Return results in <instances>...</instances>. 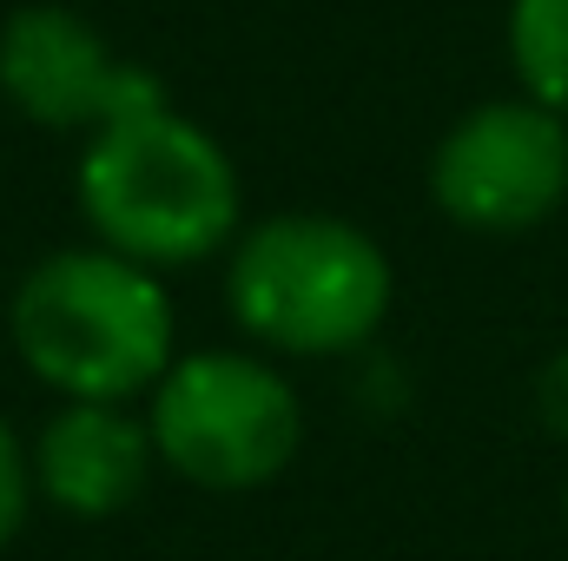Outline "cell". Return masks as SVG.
<instances>
[{
	"label": "cell",
	"instance_id": "cell-1",
	"mask_svg": "<svg viewBox=\"0 0 568 561\" xmlns=\"http://www.w3.org/2000/svg\"><path fill=\"white\" fill-rule=\"evenodd\" d=\"M80 218L93 245L140 258L152 272L225 252L239 225V165L199 120H185L152 73H133L126 100L80 145Z\"/></svg>",
	"mask_w": 568,
	"mask_h": 561
},
{
	"label": "cell",
	"instance_id": "cell-2",
	"mask_svg": "<svg viewBox=\"0 0 568 561\" xmlns=\"http://www.w3.org/2000/svg\"><path fill=\"white\" fill-rule=\"evenodd\" d=\"M7 330L27 377L60 404H140L179 357L159 272L106 245L47 252L13 290Z\"/></svg>",
	"mask_w": 568,
	"mask_h": 561
},
{
	"label": "cell",
	"instance_id": "cell-3",
	"mask_svg": "<svg viewBox=\"0 0 568 561\" xmlns=\"http://www.w3.org/2000/svg\"><path fill=\"white\" fill-rule=\"evenodd\" d=\"M225 297L258 350L344 357L384 330L397 278L364 225L331 212H272L232 238Z\"/></svg>",
	"mask_w": 568,
	"mask_h": 561
},
{
	"label": "cell",
	"instance_id": "cell-4",
	"mask_svg": "<svg viewBox=\"0 0 568 561\" xmlns=\"http://www.w3.org/2000/svg\"><path fill=\"white\" fill-rule=\"evenodd\" d=\"M145 429L179 482L245 496L278 482L304 449V404L258 350H185L152 384Z\"/></svg>",
	"mask_w": 568,
	"mask_h": 561
},
{
	"label": "cell",
	"instance_id": "cell-5",
	"mask_svg": "<svg viewBox=\"0 0 568 561\" xmlns=\"http://www.w3.org/2000/svg\"><path fill=\"white\" fill-rule=\"evenodd\" d=\"M429 198L463 232H529L568 198V126L536 100H489L429 152Z\"/></svg>",
	"mask_w": 568,
	"mask_h": 561
},
{
	"label": "cell",
	"instance_id": "cell-6",
	"mask_svg": "<svg viewBox=\"0 0 568 561\" xmlns=\"http://www.w3.org/2000/svg\"><path fill=\"white\" fill-rule=\"evenodd\" d=\"M133 60L106 47V33L53 0L13 7L0 20V93L20 120L47 133H93L133 86Z\"/></svg>",
	"mask_w": 568,
	"mask_h": 561
},
{
	"label": "cell",
	"instance_id": "cell-7",
	"mask_svg": "<svg viewBox=\"0 0 568 561\" xmlns=\"http://www.w3.org/2000/svg\"><path fill=\"white\" fill-rule=\"evenodd\" d=\"M152 429L133 404H60L33 436V489L67 522L126 516L152 482Z\"/></svg>",
	"mask_w": 568,
	"mask_h": 561
},
{
	"label": "cell",
	"instance_id": "cell-8",
	"mask_svg": "<svg viewBox=\"0 0 568 561\" xmlns=\"http://www.w3.org/2000/svg\"><path fill=\"white\" fill-rule=\"evenodd\" d=\"M509 60L536 106L568 120V0H516L509 7Z\"/></svg>",
	"mask_w": 568,
	"mask_h": 561
},
{
	"label": "cell",
	"instance_id": "cell-9",
	"mask_svg": "<svg viewBox=\"0 0 568 561\" xmlns=\"http://www.w3.org/2000/svg\"><path fill=\"white\" fill-rule=\"evenodd\" d=\"M33 449L13 436V422L0 417V549L27 529V509H33Z\"/></svg>",
	"mask_w": 568,
	"mask_h": 561
},
{
	"label": "cell",
	"instance_id": "cell-10",
	"mask_svg": "<svg viewBox=\"0 0 568 561\" xmlns=\"http://www.w3.org/2000/svg\"><path fill=\"white\" fill-rule=\"evenodd\" d=\"M536 410H542V422L568 442V350H556V357L542 364V377H536Z\"/></svg>",
	"mask_w": 568,
	"mask_h": 561
},
{
	"label": "cell",
	"instance_id": "cell-11",
	"mask_svg": "<svg viewBox=\"0 0 568 561\" xmlns=\"http://www.w3.org/2000/svg\"><path fill=\"white\" fill-rule=\"evenodd\" d=\"M562 502H568V496H562Z\"/></svg>",
	"mask_w": 568,
	"mask_h": 561
}]
</instances>
